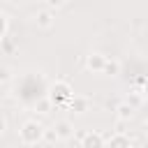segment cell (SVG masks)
<instances>
[{
	"instance_id": "cell-7",
	"label": "cell",
	"mask_w": 148,
	"mask_h": 148,
	"mask_svg": "<svg viewBox=\"0 0 148 148\" xmlns=\"http://www.w3.org/2000/svg\"><path fill=\"white\" fill-rule=\"evenodd\" d=\"M35 23H37L39 28H51V25H53V12H51V9H39V12L35 14Z\"/></svg>"
},
{
	"instance_id": "cell-15",
	"label": "cell",
	"mask_w": 148,
	"mask_h": 148,
	"mask_svg": "<svg viewBox=\"0 0 148 148\" xmlns=\"http://www.w3.org/2000/svg\"><path fill=\"white\" fill-rule=\"evenodd\" d=\"M5 30H7V18H5V14H0V37L5 35Z\"/></svg>"
},
{
	"instance_id": "cell-14",
	"label": "cell",
	"mask_w": 148,
	"mask_h": 148,
	"mask_svg": "<svg viewBox=\"0 0 148 148\" xmlns=\"http://www.w3.org/2000/svg\"><path fill=\"white\" fill-rule=\"evenodd\" d=\"M65 2L67 0H46V7L49 9H60V7H65Z\"/></svg>"
},
{
	"instance_id": "cell-2",
	"label": "cell",
	"mask_w": 148,
	"mask_h": 148,
	"mask_svg": "<svg viewBox=\"0 0 148 148\" xmlns=\"http://www.w3.org/2000/svg\"><path fill=\"white\" fill-rule=\"evenodd\" d=\"M46 97L51 99L53 106H62L74 97V92H72V86L67 81H53L49 86V90H46Z\"/></svg>"
},
{
	"instance_id": "cell-10",
	"label": "cell",
	"mask_w": 148,
	"mask_h": 148,
	"mask_svg": "<svg viewBox=\"0 0 148 148\" xmlns=\"http://www.w3.org/2000/svg\"><path fill=\"white\" fill-rule=\"evenodd\" d=\"M51 109H53V104H51V99L44 95V97H39L37 102H35V111L39 113V116H46V113H51Z\"/></svg>"
},
{
	"instance_id": "cell-13",
	"label": "cell",
	"mask_w": 148,
	"mask_h": 148,
	"mask_svg": "<svg viewBox=\"0 0 148 148\" xmlns=\"http://www.w3.org/2000/svg\"><path fill=\"white\" fill-rule=\"evenodd\" d=\"M44 141H49V143H56V141H58V134H56L53 127H46V130H44Z\"/></svg>"
},
{
	"instance_id": "cell-3",
	"label": "cell",
	"mask_w": 148,
	"mask_h": 148,
	"mask_svg": "<svg viewBox=\"0 0 148 148\" xmlns=\"http://www.w3.org/2000/svg\"><path fill=\"white\" fill-rule=\"evenodd\" d=\"M104 136L99 132H83L81 134V148H104Z\"/></svg>"
},
{
	"instance_id": "cell-8",
	"label": "cell",
	"mask_w": 148,
	"mask_h": 148,
	"mask_svg": "<svg viewBox=\"0 0 148 148\" xmlns=\"http://www.w3.org/2000/svg\"><path fill=\"white\" fill-rule=\"evenodd\" d=\"M132 116H134V106H130L125 99L116 106V118L123 123V120H132Z\"/></svg>"
},
{
	"instance_id": "cell-17",
	"label": "cell",
	"mask_w": 148,
	"mask_h": 148,
	"mask_svg": "<svg viewBox=\"0 0 148 148\" xmlns=\"http://www.w3.org/2000/svg\"><path fill=\"white\" fill-rule=\"evenodd\" d=\"M143 134H146V139H148V120H146V125H143Z\"/></svg>"
},
{
	"instance_id": "cell-5",
	"label": "cell",
	"mask_w": 148,
	"mask_h": 148,
	"mask_svg": "<svg viewBox=\"0 0 148 148\" xmlns=\"http://www.w3.org/2000/svg\"><path fill=\"white\" fill-rule=\"evenodd\" d=\"M104 148H132V141H130L123 132H116L113 136H109V139H106Z\"/></svg>"
},
{
	"instance_id": "cell-11",
	"label": "cell",
	"mask_w": 148,
	"mask_h": 148,
	"mask_svg": "<svg viewBox=\"0 0 148 148\" xmlns=\"http://www.w3.org/2000/svg\"><path fill=\"white\" fill-rule=\"evenodd\" d=\"M118 72H120V62H118V60H109V58H106V65H104L102 74H106V76H116Z\"/></svg>"
},
{
	"instance_id": "cell-1",
	"label": "cell",
	"mask_w": 148,
	"mask_h": 148,
	"mask_svg": "<svg viewBox=\"0 0 148 148\" xmlns=\"http://www.w3.org/2000/svg\"><path fill=\"white\" fill-rule=\"evenodd\" d=\"M44 130H46V127H44L39 120H25V123L21 125V130H18L21 143H25V146L39 143V141L44 139Z\"/></svg>"
},
{
	"instance_id": "cell-12",
	"label": "cell",
	"mask_w": 148,
	"mask_h": 148,
	"mask_svg": "<svg viewBox=\"0 0 148 148\" xmlns=\"http://www.w3.org/2000/svg\"><path fill=\"white\" fill-rule=\"evenodd\" d=\"M125 102H127L130 106H134V109H136V106L141 104V95H139V92H130V95L125 97Z\"/></svg>"
},
{
	"instance_id": "cell-9",
	"label": "cell",
	"mask_w": 148,
	"mask_h": 148,
	"mask_svg": "<svg viewBox=\"0 0 148 148\" xmlns=\"http://www.w3.org/2000/svg\"><path fill=\"white\" fill-rule=\"evenodd\" d=\"M88 99L86 97H72L69 102H67V106H69V111H74V113H86L88 111Z\"/></svg>"
},
{
	"instance_id": "cell-4",
	"label": "cell",
	"mask_w": 148,
	"mask_h": 148,
	"mask_svg": "<svg viewBox=\"0 0 148 148\" xmlns=\"http://www.w3.org/2000/svg\"><path fill=\"white\" fill-rule=\"evenodd\" d=\"M51 127L56 130L58 141H65V139H72V136H74V125H72L69 120H56Z\"/></svg>"
},
{
	"instance_id": "cell-18",
	"label": "cell",
	"mask_w": 148,
	"mask_h": 148,
	"mask_svg": "<svg viewBox=\"0 0 148 148\" xmlns=\"http://www.w3.org/2000/svg\"><path fill=\"white\" fill-rule=\"evenodd\" d=\"M143 92H146V95H148V81H146V88H143Z\"/></svg>"
},
{
	"instance_id": "cell-6",
	"label": "cell",
	"mask_w": 148,
	"mask_h": 148,
	"mask_svg": "<svg viewBox=\"0 0 148 148\" xmlns=\"http://www.w3.org/2000/svg\"><path fill=\"white\" fill-rule=\"evenodd\" d=\"M104 65H106V56H102V53H90V56L86 58V67L92 69V72H99V74H102Z\"/></svg>"
},
{
	"instance_id": "cell-16",
	"label": "cell",
	"mask_w": 148,
	"mask_h": 148,
	"mask_svg": "<svg viewBox=\"0 0 148 148\" xmlns=\"http://www.w3.org/2000/svg\"><path fill=\"white\" fill-rule=\"evenodd\" d=\"M5 130H7V120H5V118H2V116H0V134H2V132H5Z\"/></svg>"
}]
</instances>
